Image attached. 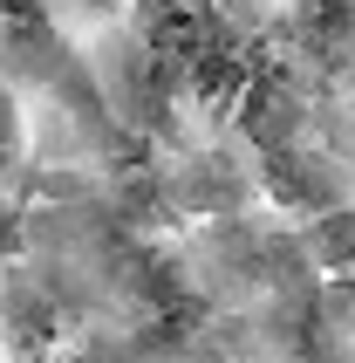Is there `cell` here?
Masks as SVG:
<instances>
[]
</instances>
